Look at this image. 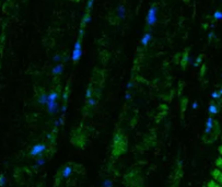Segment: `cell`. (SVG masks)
Segmentation results:
<instances>
[{"mask_svg": "<svg viewBox=\"0 0 222 187\" xmlns=\"http://www.w3.org/2000/svg\"><path fill=\"white\" fill-rule=\"evenodd\" d=\"M128 142H127L126 136L122 131L115 132L112 141V154L114 157H120L127 151Z\"/></svg>", "mask_w": 222, "mask_h": 187, "instance_id": "6da1fadb", "label": "cell"}, {"mask_svg": "<svg viewBox=\"0 0 222 187\" xmlns=\"http://www.w3.org/2000/svg\"><path fill=\"white\" fill-rule=\"evenodd\" d=\"M155 22H157V7L151 6L147 14V24L149 26H152L155 24Z\"/></svg>", "mask_w": 222, "mask_h": 187, "instance_id": "7a4b0ae2", "label": "cell"}, {"mask_svg": "<svg viewBox=\"0 0 222 187\" xmlns=\"http://www.w3.org/2000/svg\"><path fill=\"white\" fill-rule=\"evenodd\" d=\"M82 56V48H81V38L79 37V39L76 42L75 44V48H73L72 51V60L73 63H78L80 60Z\"/></svg>", "mask_w": 222, "mask_h": 187, "instance_id": "3957f363", "label": "cell"}, {"mask_svg": "<svg viewBox=\"0 0 222 187\" xmlns=\"http://www.w3.org/2000/svg\"><path fill=\"white\" fill-rule=\"evenodd\" d=\"M211 177H212V180H215L217 183H219L220 185H222V171H220L217 168L215 170H212Z\"/></svg>", "mask_w": 222, "mask_h": 187, "instance_id": "277c9868", "label": "cell"}, {"mask_svg": "<svg viewBox=\"0 0 222 187\" xmlns=\"http://www.w3.org/2000/svg\"><path fill=\"white\" fill-rule=\"evenodd\" d=\"M189 60H190V58H189V56H188V49H186L183 53V55L180 56V66H182L183 69L186 68V65L189 63Z\"/></svg>", "mask_w": 222, "mask_h": 187, "instance_id": "5b68a950", "label": "cell"}, {"mask_svg": "<svg viewBox=\"0 0 222 187\" xmlns=\"http://www.w3.org/2000/svg\"><path fill=\"white\" fill-rule=\"evenodd\" d=\"M125 15H126V9L124 6H118L117 7V17L118 19H125Z\"/></svg>", "mask_w": 222, "mask_h": 187, "instance_id": "8992f818", "label": "cell"}, {"mask_svg": "<svg viewBox=\"0 0 222 187\" xmlns=\"http://www.w3.org/2000/svg\"><path fill=\"white\" fill-rule=\"evenodd\" d=\"M91 21V15H90V12H85L83 15V19H82V23H81V27H84L87 24Z\"/></svg>", "mask_w": 222, "mask_h": 187, "instance_id": "52a82bcc", "label": "cell"}, {"mask_svg": "<svg viewBox=\"0 0 222 187\" xmlns=\"http://www.w3.org/2000/svg\"><path fill=\"white\" fill-rule=\"evenodd\" d=\"M63 70H64V66H63V64H58V65H56V66L53 68V70H52V72L54 75H60L61 72H63Z\"/></svg>", "mask_w": 222, "mask_h": 187, "instance_id": "ba28073f", "label": "cell"}, {"mask_svg": "<svg viewBox=\"0 0 222 187\" xmlns=\"http://www.w3.org/2000/svg\"><path fill=\"white\" fill-rule=\"evenodd\" d=\"M150 39H151V34H150V33H146L145 35H143V37L141 38V44H142V46H147L148 44H149Z\"/></svg>", "mask_w": 222, "mask_h": 187, "instance_id": "9c48e42d", "label": "cell"}, {"mask_svg": "<svg viewBox=\"0 0 222 187\" xmlns=\"http://www.w3.org/2000/svg\"><path fill=\"white\" fill-rule=\"evenodd\" d=\"M57 97H58V93L57 92H52L51 94L48 95V102H56Z\"/></svg>", "mask_w": 222, "mask_h": 187, "instance_id": "30bf717a", "label": "cell"}, {"mask_svg": "<svg viewBox=\"0 0 222 187\" xmlns=\"http://www.w3.org/2000/svg\"><path fill=\"white\" fill-rule=\"evenodd\" d=\"M215 165H216V168L217 169H219L220 171H222V157L220 155V157H218L217 159H216V161H215Z\"/></svg>", "mask_w": 222, "mask_h": 187, "instance_id": "8fae6325", "label": "cell"}, {"mask_svg": "<svg viewBox=\"0 0 222 187\" xmlns=\"http://www.w3.org/2000/svg\"><path fill=\"white\" fill-rule=\"evenodd\" d=\"M207 187H222V185H220L219 183H217L215 180H210L207 183Z\"/></svg>", "mask_w": 222, "mask_h": 187, "instance_id": "7c38bea8", "label": "cell"}, {"mask_svg": "<svg viewBox=\"0 0 222 187\" xmlns=\"http://www.w3.org/2000/svg\"><path fill=\"white\" fill-rule=\"evenodd\" d=\"M186 106H187V99L186 97H183L182 101H180V108H182V113H184L186 111Z\"/></svg>", "mask_w": 222, "mask_h": 187, "instance_id": "4fadbf2b", "label": "cell"}, {"mask_svg": "<svg viewBox=\"0 0 222 187\" xmlns=\"http://www.w3.org/2000/svg\"><path fill=\"white\" fill-rule=\"evenodd\" d=\"M209 112H210L211 114H216L218 112V107H217V105L215 103L210 104V106H209Z\"/></svg>", "mask_w": 222, "mask_h": 187, "instance_id": "5bb4252c", "label": "cell"}, {"mask_svg": "<svg viewBox=\"0 0 222 187\" xmlns=\"http://www.w3.org/2000/svg\"><path fill=\"white\" fill-rule=\"evenodd\" d=\"M93 5H94V0H88V3H87V11L90 12L91 9L93 8Z\"/></svg>", "mask_w": 222, "mask_h": 187, "instance_id": "9a60e30c", "label": "cell"}, {"mask_svg": "<svg viewBox=\"0 0 222 187\" xmlns=\"http://www.w3.org/2000/svg\"><path fill=\"white\" fill-rule=\"evenodd\" d=\"M213 18H215V20H222V12L216 11L215 13H213Z\"/></svg>", "mask_w": 222, "mask_h": 187, "instance_id": "2e32d148", "label": "cell"}, {"mask_svg": "<svg viewBox=\"0 0 222 187\" xmlns=\"http://www.w3.org/2000/svg\"><path fill=\"white\" fill-rule=\"evenodd\" d=\"M5 185H6V178L1 175V176H0V186L2 187V186H5Z\"/></svg>", "mask_w": 222, "mask_h": 187, "instance_id": "e0dca14e", "label": "cell"}, {"mask_svg": "<svg viewBox=\"0 0 222 187\" xmlns=\"http://www.w3.org/2000/svg\"><path fill=\"white\" fill-rule=\"evenodd\" d=\"M212 97H213V99H219V97H221L220 92H213L212 93Z\"/></svg>", "mask_w": 222, "mask_h": 187, "instance_id": "ac0fdd59", "label": "cell"}, {"mask_svg": "<svg viewBox=\"0 0 222 187\" xmlns=\"http://www.w3.org/2000/svg\"><path fill=\"white\" fill-rule=\"evenodd\" d=\"M205 70H206V65H203V66H201V71H200V76H201V77L204 76Z\"/></svg>", "mask_w": 222, "mask_h": 187, "instance_id": "d6986e66", "label": "cell"}, {"mask_svg": "<svg viewBox=\"0 0 222 187\" xmlns=\"http://www.w3.org/2000/svg\"><path fill=\"white\" fill-rule=\"evenodd\" d=\"M218 152H219V154L222 157V144L221 146H219V148H218Z\"/></svg>", "mask_w": 222, "mask_h": 187, "instance_id": "ffe728a7", "label": "cell"}, {"mask_svg": "<svg viewBox=\"0 0 222 187\" xmlns=\"http://www.w3.org/2000/svg\"><path fill=\"white\" fill-rule=\"evenodd\" d=\"M54 60H55V61H59V60H60V56L59 55H56L54 57Z\"/></svg>", "mask_w": 222, "mask_h": 187, "instance_id": "44dd1931", "label": "cell"}, {"mask_svg": "<svg viewBox=\"0 0 222 187\" xmlns=\"http://www.w3.org/2000/svg\"><path fill=\"white\" fill-rule=\"evenodd\" d=\"M193 107H194V108H196V107H197V103H196V102L194 103V105H193Z\"/></svg>", "mask_w": 222, "mask_h": 187, "instance_id": "7402d4cb", "label": "cell"}, {"mask_svg": "<svg viewBox=\"0 0 222 187\" xmlns=\"http://www.w3.org/2000/svg\"><path fill=\"white\" fill-rule=\"evenodd\" d=\"M221 141H222V136H221Z\"/></svg>", "mask_w": 222, "mask_h": 187, "instance_id": "603a6c76", "label": "cell"}]
</instances>
